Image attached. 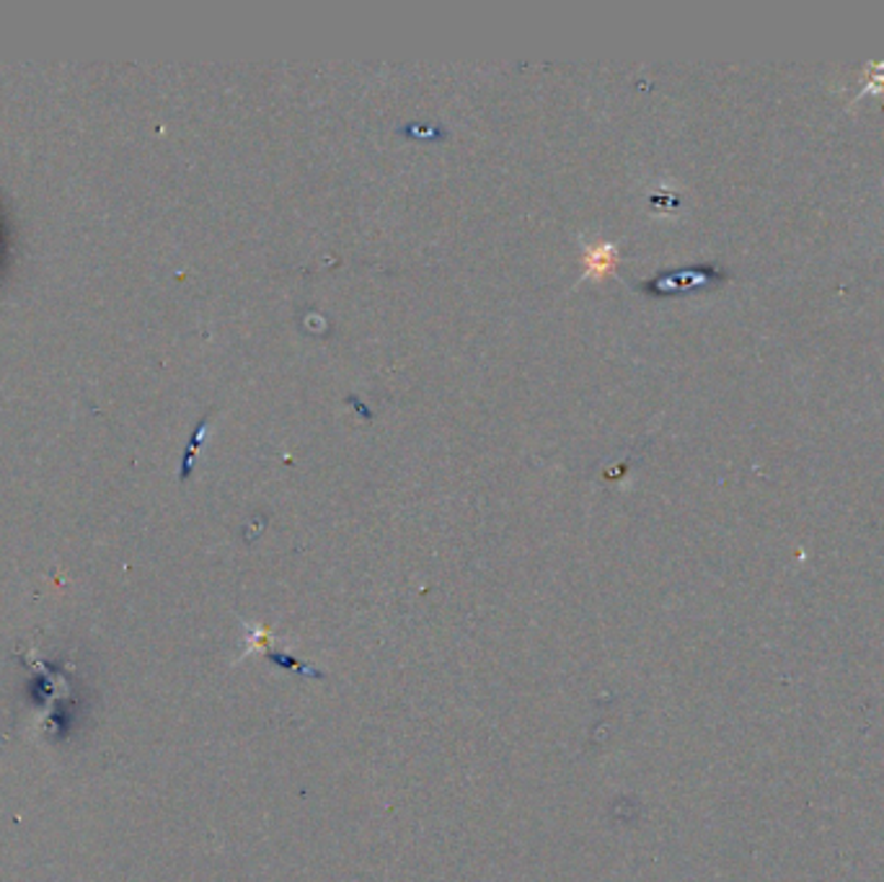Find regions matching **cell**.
<instances>
[{
    "label": "cell",
    "mask_w": 884,
    "mask_h": 882,
    "mask_svg": "<svg viewBox=\"0 0 884 882\" xmlns=\"http://www.w3.org/2000/svg\"><path fill=\"white\" fill-rule=\"evenodd\" d=\"M714 280H724L719 272H714V267H691V270H680V272H668L659 274L657 280L642 282V291L651 295H670V293H685L691 287H704Z\"/></svg>",
    "instance_id": "obj_1"
},
{
    "label": "cell",
    "mask_w": 884,
    "mask_h": 882,
    "mask_svg": "<svg viewBox=\"0 0 884 882\" xmlns=\"http://www.w3.org/2000/svg\"><path fill=\"white\" fill-rule=\"evenodd\" d=\"M582 264H585V278H590V280L611 278V274L615 272V267H619V249L608 241L587 244L585 255H582Z\"/></svg>",
    "instance_id": "obj_2"
}]
</instances>
